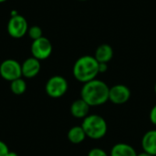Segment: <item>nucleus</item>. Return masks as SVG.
I'll use <instances>...</instances> for the list:
<instances>
[{"mask_svg": "<svg viewBox=\"0 0 156 156\" xmlns=\"http://www.w3.org/2000/svg\"><path fill=\"white\" fill-rule=\"evenodd\" d=\"M109 86L101 80H92L83 84L80 98L90 107L103 105L109 101Z\"/></svg>", "mask_w": 156, "mask_h": 156, "instance_id": "f257e3e1", "label": "nucleus"}, {"mask_svg": "<svg viewBox=\"0 0 156 156\" xmlns=\"http://www.w3.org/2000/svg\"><path fill=\"white\" fill-rule=\"evenodd\" d=\"M72 73L74 78L81 82L86 83L95 80L99 74V62L94 56L85 55L79 58L73 65Z\"/></svg>", "mask_w": 156, "mask_h": 156, "instance_id": "f03ea898", "label": "nucleus"}, {"mask_svg": "<svg viewBox=\"0 0 156 156\" xmlns=\"http://www.w3.org/2000/svg\"><path fill=\"white\" fill-rule=\"evenodd\" d=\"M81 127L88 138L100 140L103 138L108 131V125L103 117L98 114H89L82 121Z\"/></svg>", "mask_w": 156, "mask_h": 156, "instance_id": "7ed1b4c3", "label": "nucleus"}, {"mask_svg": "<svg viewBox=\"0 0 156 156\" xmlns=\"http://www.w3.org/2000/svg\"><path fill=\"white\" fill-rule=\"evenodd\" d=\"M69 89L67 80L59 75H55L49 78L46 83L45 90L48 96L53 99L61 98L66 94Z\"/></svg>", "mask_w": 156, "mask_h": 156, "instance_id": "20e7f679", "label": "nucleus"}, {"mask_svg": "<svg viewBox=\"0 0 156 156\" xmlns=\"http://www.w3.org/2000/svg\"><path fill=\"white\" fill-rule=\"evenodd\" d=\"M28 25L26 18L20 15H13L7 23V32L13 38H21L28 31Z\"/></svg>", "mask_w": 156, "mask_h": 156, "instance_id": "39448f33", "label": "nucleus"}, {"mask_svg": "<svg viewBox=\"0 0 156 156\" xmlns=\"http://www.w3.org/2000/svg\"><path fill=\"white\" fill-rule=\"evenodd\" d=\"M0 76L4 80L10 82L16 79L22 78L21 64L12 58L4 60L0 64Z\"/></svg>", "mask_w": 156, "mask_h": 156, "instance_id": "423d86ee", "label": "nucleus"}, {"mask_svg": "<svg viewBox=\"0 0 156 156\" xmlns=\"http://www.w3.org/2000/svg\"><path fill=\"white\" fill-rule=\"evenodd\" d=\"M52 44L50 40L45 37L38 39L33 40L31 44V53L32 57L38 60H44L49 58L52 53Z\"/></svg>", "mask_w": 156, "mask_h": 156, "instance_id": "0eeeda50", "label": "nucleus"}, {"mask_svg": "<svg viewBox=\"0 0 156 156\" xmlns=\"http://www.w3.org/2000/svg\"><path fill=\"white\" fill-rule=\"evenodd\" d=\"M130 89L123 84H116L110 88L109 101L116 105H122L126 103L131 98Z\"/></svg>", "mask_w": 156, "mask_h": 156, "instance_id": "6e6552de", "label": "nucleus"}, {"mask_svg": "<svg viewBox=\"0 0 156 156\" xmlns=\"http://www.w3.org/2000/svg\"><path fill=\"white\" fill-rule=\"evenodd\" d=\"M40 69H41L40 60L37 59L34 57L27 58L21 64L22 76L27 78V79L35 78L39 73Z\"/></svg>", "mask_w": 156, "mask_h": 156, "instance_id": "1a4fd4ad", "label": "nucleus"}, {"mask_svg": "<svg viewBox=\"0 0 156 156\" xmlns=\"http://www.w3.org/2000/svg\"><path fill=\"white\" fill-rule=\"evenodd\" d=\"M90 106L81 98L72 102L70 106V113L77 119H84L89 115Z\"/></svg>", "mask_w": 156, "mask_h": 156, "instance_id": "9d476101", "label": "nucleus"}, {"mask_svg": "<svg viewBox=\"0 0 156 156\" xmlns=\"http://www.w3.org/2000/svg\"><path fill=\"white\" fill-rule=\"evenodd\" d=\"M142 147L144 152L156 156V130H150L144 134Z\"/></svg>", "mask_w": 156, "mask_h": 156, "instance_id": "9b49d317", "label": "nucleus"}, {"mask_svg": "<svg viewBox=\"0 0 156 156\" xmlns=\"http://www.w3.org/2000/svg\"><path fill=\"white\" fill-rule=\"evenodd\" d=\"M94 58L99 63H108L113 58V49L109 44L100 45L95 51Z\"/></svg>", "mask_w": 156, "mask_h": 156, "instance_id": "f8f14e48", "label": "nucleus"}, {"mask_svg": "<svg viewBox=\"0 0 156 156\" xmlns=\"http://www.w3.org/2000/svg\"><path fill=\"white\" fill-rule=\"evenodd\" d=\"M110 156H137V153L132 145L119 143L112 147Z\"/></svg>", "mask_w": 156, "mask_h": 156, "instance_id": "ddd939ff", "label": "nucleus"}, {"mask_svg": "<svg viewBox=\"0 0 156 156\" xmlns=\"http://www.w3.org/2000/svg\"><path fill=\"white\" fill-rule=\"evenodd\" d=\"M86 134L84 130L80 126H73L68 132V139L73 144H80L86 139Z\"/></svg>", "mask_w": 156, "mask_h": 156, "instance_id": "4468645a", "label": "nucleus"}, {"mask_svg": "<svg viewBox=\"0 0 156 156\" xmlns=\"http://www.w3.org/2000/svg\"><path fill=\"white\" fill-rule=\"evenodd\" d=\"M27 82L22 78L16 79L10 82V90L16 95H22L27 90Z\"/></svg>", "mask_w": 156, "mask_h": 156, "instance_id": "2eb2a0df", "label": "nucleus"}, {"mask_svg": "<svg viewBox=\"0 0 156 156\" xmlns=\"http://www.w3.org/2000/svg\"><path fill=\"white\" fill-rule=\"evenodd\" d=\"M27 34L29 36V37L33 40H36V39H38L40 37H43V32H42V29L40 27L38 26H32L28 28V31H27Z\"/></svg>", "mask_w": 156, "mask_h": 156, "instance_id": "dca6fc26", "label": "nucleus"}, {"mask_svg": "<svg viewBox=\"0 0 156 156\" xmlns=\"http://www.w3.org/2000/svg\"><path fill=\"white\" fill-rule=\"evenodd\" d=\"M88 156H109L108 154L101 148H92L91 150H90V152L88 153Z\"/></svg>", "mask_w": 156, "mask_h": 156, "instance_id": "f3484780", "label": "nucleus"}, {"mask_svg": "<svg viewBox=\"0 0 156 156\" xmlns=\"http://www.w3.org/2000/svg\"><path fill=\"white\" fill-rule=\"evenodd\" d=\"M9 152L10 151H9L6 144L0 140V156H6Z\"/></svg>", "mask_w": 156, "mask_h": 156, "instance_id": "a211bd4d", "label": "nucleus"}, {"mask_svg": "<svg viewBox=\"0 0 156 156\" xmlns=\"http://www.w3.org/2000/svg\"><path fill=\"white\" fill-rule=\"evenodd\" d=\"M149 118L151 122L156 126V104L151 109V112L149 113Z\"/></svg>", "mask_w": 156, "mask_h": 156, "instance_id": "6ab92c4d", "label": "nucleus"}, {"mask_svg": "<svg viewBox=\"0 0 156 156\" xmlns=\"http://www.w3.org/2000/svg\"><path fill=\"white\" fill-rule=\"evenodd\" d=\"M108 70V63H99V73H104Z\"/></svg>", "mask_w": 156, "mask_h": 156, "instance_id": "aec40b11", "label": "nucleus"}, {"mask_svg": "<svg viewBox=\"0 0 156 156\" xmlns=\"http://www.w3.org/2000/svg\"><path fill=\"white\" fill-rule=\"evenodd\" d=\"M137 156H154V155H152V154H148V153L143 152V153H141V154H137Z\"/></svg>", "mask_w": 156, "mask_h": 156, "instance_id": "412c9836", "label": "nucleus"}, {"mask_svg": "<svg viewBox=\"0 0 156 156\" xmlns=\"http://www.w3.org/2000/svg\"><path fill=\"white\" fill-rule=\"evenodd\" d=\"M6 156H18V154L16 153H14V152H9Z\"/></svg>", "mask_w": 156, "mask_h": 156, "instance_id": "4be33fe9", "label": "nucleus"}, {"mask_svg": "<svg viewBox=\"0 0 156 156\" xmlns=\"http://www.w3.org/2000/svg\"><path fill=\"white\" fill-rule=\"evenodd\" d=\"M5 1H7V0H0V3H4V2H5Z\"/></svg>", "mask_w": 156, "mask_h": 156, "instance_id": "5701e85b", "label": "nucleus"}, {"mask_svg": "<svg viewBox=\"0 0 156 156\" xmlns=\"http://www.w3.org/2000/svg\"><path fill=\"white\" fill-rule=\"evenodd\" d=\"M154 92H155V94H156V83H155V85H154Z\"/></svg>", "mask_w": 156, "mask_h": 156, "instance_id": "b1692460", "label": "nucleus"}, {"mask_svg": "<svg viewBox=\"0 0 156 156\" xmlns=\"http://www.w3.org/2000/svg\"><path fill=\"white\" fill-rule=\"evenodd\" d=\"M78 1H88V0H78Z\"/></svg>", "mask_w": 156, "mask_h": 156, "instance_id": "393cba45", "label": "nucleus"}]
</instances>
